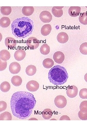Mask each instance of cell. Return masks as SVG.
Segmentation results:
<instances>
[{
  "label": "cell",
  "instance_id": "ac0fdd59",
  "mask_svg": "<svg viewBox=\"0 0 87 131\" xmlns=\"http://www.w3.org/2000/svg\"><path fill=\"white\" fill-rule=\"evenodd\" d=\"M10 57L9 52L7 50L3 49L0 52V59L2 61H7Z\"/></svg>",
  "mask_w": 87,
  "mask_h": 131
},
{
  "label": "cell",
  "instance_id": "7a4b0ae2",
  "mask_svg": "<svg viewBox=\"0 0 87 131\" xmlns=\"http://www.w3.org/2000/svg\"><path fill=\"white\" fill-rule=\"evenodd\" d=\"M11 28L15 37L18 39L24 38L32 33L34 23L32 20L27 17L18 18L13 22Z\"/></svg>",
  "mask_w": 87,
  "mask_h": 131
},
{
  "label": "cell",
  "instance_id": "52a82bcc",
  "mask_svg": "<svg viewBox=\"0 0 87 131\" xmlns=\"http://www.w3.org/2000/svg\"><path fill=\"white\" fill-rule=\"evenodd\" d=\"M78 92V89L76 86L72 85L67 87L66 93L69 97L71 98L75 97L77 95Z\"/></svg>",
  "mask_w": 87,
  "mask_h": 131
},
{
  "label": "cell",
  "instance_id": "9c48e42d",
  "mask_svg": "<svg viewBox=\"0 0 87 131\" xmlns=\"http://www.w3.org/2000/svg\"><path fill=\"white\" fill-rule=\"evenodd\" d=\"M9 70L10 73L13 74L18 73L20 71L21 66L17 62H14L11 63L9 66Z\"/></svg>",
  "mask_w": 87,
  "mask_h": 131
},
{
  "label": "cell",
  "instance_id": "e0dca14e",
  "mask_svg": "<svg viewBox=\"0 0 87 131\" xmlns=\"http://www.w3.org/2000/svg\"><path fill=\"white\" fill-rule=\"evenodd\" d=\"M51 29V26L50 24L45 25L41 28V33L44 36H47L50 33Z\"/></svg>",
  "mask_w": 87,
  "mask_h": 131
},
{
  "label": "cell",
  "instance_id": "ba28073f",
  "mask_svg": "<svg viewBox=\"0 0 87 131\" xmlns=\"http://www.w3.org/2000/svg\"><path fill=\"white\" fill-rule=\"evenodd\" d=\"M26 87L29 91L35 92L39 88V84L36 81L31 80L28 82L26 84Z\"/></svg>",
  "mask_w": 87,
  "mask_h": 131
},
{
  "label": "cell",
  "instance_id": "f546056e",
  "mask_svg": "<svg viewBox=\"0 0 87 131\" xmlns=\"http://www.w3.org/2000/svg\"><path fill=\"white\" fill-rule=\"evenodd\" d=\"M80 111L83 112H87V101H84L81 102L79 106Z\"/></svg>",
  "mask_w": 87,
  "mask_h": 131
},
{
  "label": "cell",
  "instance_id": "603a6c76",
  "mask_svg": "<svg viewBox=\"0 0 87 131\" xmlns=\"http://www.w3.org/2000/svg\"><path fill=\"white\" fill-rule=\"evenodd\" d=\"M54 65L53 60L49 58H47L44 60L43 62V65L45 68H49L52 67Z\"/></svg>",
  "mask_w": 87,
  "mask_h": 131
},
{
  "label": "cell",
  "instance_id": "8992f818",
  "mask_svg": "<svg viewBox=\"0 0 87 131\" xmlns=\"http://www.w3.org/2000/svg\"><path fill=\"white\" fill-rule=\"evenodd\" d=\"M39 18L41 21L45 23L50 22L52 20V16L50 13L47 11H43L41 12Z\"/></svg>",
  "mask_w": 87,
  "mask_h": 131
},
{
  "label": "cell",
  "instance_id": "d6986e66",
  "mask_svg": "<svg viewBox=\"0 0 87 131\" xmlns=\"http://www.w3.org/2000/svg\"><path fill=\"white\" fill-rule=\"evenodd\" d=\"M11 23L10 19L7 17H3L0 20V26L3 28L8 27Z\"/></svg>",
  "mask_w": 87,
  "mask_h": 131
},
{
  "label": "cell",
  "instance_id": "e575fe53",
  "mask_svg": "<svg viewBox=\"0 0 87 131\" xmlns=\"http://www.w3.org/2000/svg\"><path fill=\"white\" fill-rule=\"evenodd\" d=\"M60 120H70V119L69 117L66 115H64L61 116L59 119Z\"/></svg>",
  "mask_w": 87,
  "mask_h": 131
},
{
  "label": "cell",
  "instance_id": "cb8c5ba5",
  "mask_svg": "<svg viewBox=\"0 0 87 131\" xmlns=\"http://www.w3.org/2000/svg\"><path fill=\"white\" fill-rule=\"evenodd\" d=\"M12 119L11 114L8 112L5 111L0 115V120H11Z\"/></svg>",
  "mask_w": 87,
  "mask_h": 131
},
{
  "label": "cell",
  "instance_id": "836d02e7",
  "mask_svg": "<svg viewBox=\"0 0 87 131\" xmlns=\"http://www.w3.org/2000/svg\"><path fill=\"white\" fill-rule=\"evenodd\" d=\"M0 71H1L5 69L7 66V61H4L0 60Z\"/></svg>",
  "mask_w": 87,
  "mask_h": 131
},
{
  "label": "cell",
  "instance_id": "d4e9b609",
  "mask_svg": "<svg viewBox=\"0 0 87 131\" xmlns=\"http://www.w3.org/2000/svg\"><path fill=\"white\" fill-rule=\"evenodd\" d=\"M9 83L7 81L2 82L0 85V89L3 92H6L8 91L10 89Z\"/></svg>",
  "mask_w": 87,
  "mask_h": 131
},
{
  "label": "cell",
  "instance_id": "277c9868",
  "mask_svg": "<svg viewBox=\"0 0 87 131\" xmlns=\"http://www.w3.org/2000/svg\"><path fill=\"white\" fill-rule=\"evenodd\" d=\"M54 102L55 106L57 107L62 108L66 106L67 103V100L64 96L58 95L55 98Z\"/></svg>",
  "mask_w": 87,
  "mask_h": 131
},
{
  "label": "cell",
  "instance_id": "4316f807",
  "mask_svg": "<svg viewBox=\"0 0 87 131\" xmlns=\"http://www.w3.org/2000/svg\"><path fill=\"white\" fill-rule=\"evenodd\" d=\"M1 14L4 16L9 15L12 11V8L10 6H2L0 8Z\"/></svg>",
  "mask_w": 87,
  "mask_h": 131
},
{
  "label": "cell",
  "instance_id": "d6a6232c",
  "mask_svg": "<svg viewBox=\"0 0 87 131\" xmlns=\"http://www.w3.org/2000/svg\"><path fill=\"white\" fill-rule=\"evenodd\" d=\"M7 107V104L4 101H0V112L6 110Z\"/></svg>",
  "mask_w": 87,
  "mask_h": 131
},
{
  "label": "cell",
  "instance_id": "f1b7e54d",
  "mask_svg": "<svg viewBox=\"0 0 87 131\" xmlns=\"http://www.w3.org/2000/svg\"><path fill=\"white\" fill-rule=\"evenodd\" d=\"M79 50L81 53L84 55H87V42L82 43L80 46Z\"/></svg>",
  "mask_w": 87,
  "mask_h": 131
},
{
  "label": "cell",
  "instance_id": "5b68a950",
  "mask_svg": "<svg viewBox=\"0 0 87 131\" xmlns=\"http://www.w3.org/2000/svg\"><path fill=\"white\" fill-rule=\"evenodd\" d=\"M39 41L36 38L31 37L27 40L26 45L30 49H35L39 46Z\"/></svg>",
  "mask_w": 87,
  "mask_h": 131
},
{
  "label": "cell",
  "instance_id": "30bf717a",
  "mask_svg": "<svg viewBox=\"0 0 87 131\" xmlns=\"http://www.w3.org/2000/svg\"><path fill=\"white\" fill-rule=\"evenodd\" d=\"M26 55L25 51L23 49H20L15 51L14 54V57L15 60L18 61L22 60Z\"/></svg>",
  "mask_w": 87,
  "mask_h": 131
},
{
  "label": "cell",
  "instance_id": "83f0119b",
  "mask_svg": "<svg viewBox=\"0 0 87 131\" xmlns=\"http://www.w3.org/2000/svg\"><path fill=\"white\" fill-rule=\"evenodd\" d=\"M79 22L81 24L84 25H87V12L82 13L79 17Z\"/></svg>",
  "mask_w": 87,
  "mask_h": 131
},
{
  "label": "cell",
  "instance_id": "7402d4cb",
  "mask_svg": "<svg viewBox=\"0 0 87 131\" xmlns=\"http://www.w3.org/2000/svg\"><path fill=\"white\" fill-rule=\"evenodd\" d=\"M52 114V111L49 108L45 109L42 112V115L44 119L46 120L49 119L51 118Z\"/></svg>",
  "mask_w": 87,
  "mask_h": 131
},
{
  "label": "cell",
  "instance_id": "4fadbf2b",
  "mask_svg": "<svg viewBox=\"0 0 87 131\" xmlns=\"http://www.w3.org/2000/svg\"><path fill=\"white\" fill-rule=\"evenodd\" d=\"M5 44L8 49H11L14 48L15 47L16 44V41L13 38L8 37L5 39Z\"/></svg>",
  "mask_w": 87,
  "mask_h": 131
},
{
  "label": "cell",
  "instance_id": "ffe728a7",
  "mask_svg": "<svg viewBox=\"0 0 87 131\" xmlns=\"http://www.w3.org/2000/svg\"><path fill=\"white\" fill-rule=\"evenodd\" d=\"M36 71V66L32 65L28 66L25 70L26 74L29 76H32L34 75Z\"/></svg>",
  "mask_w": 87,
  "mask_h": 131
},
{
  "label": "cell",
  "instance_id": "7c38bea8",
  "mask_svg": "<svg viewBox=\"0 0 87 131\" xmlns=\"http://www.w3.org/2000/svg\"><path fill=\"white\" fill-rule=\"evenodd\" d=\"M81 8L78 6H71L69 8L68 13L69 15L72 17H76L79 15Z\"/></svg>",
  "mask_w": 87,
  "mask_h": 131
},
{
  "label": "cell",
  "instance_id": "5bb4252c",
  "mask_svg": "<svg viewBox=\"0 0 87 131\" xmlns=\"http://www.w3.org/2000/svg\"><path fill=\"white\" fill-rule=\"evenodd\" d=\"M57 38L59 42L61 43H64L68 41L69 37L68 34L66 33L62 32L58 34Z\"/></svg>",
  "mask_w": 87,
  "mask_h": 131
},
{
  "label": "cell",
  "instance_id": "1f68e13d",
  "mask_svg": "<svg viewBox=\"0 0 87 131\" xmlns=\"http://www.w3.org/2000/svg\"><path fill=\"white\" fill-rule=\"evenodd\" d=\"M78 115L79 118L81 120H87V112H83L80 111L78 112Z\"/></svg>",
  "mask_w": 87,
  "mask_h": 131
},
{
  "label": "cell",
  "instance_id": "9a60e30c",
  "mask_svg": "<svg viewBox=\"0 0 87 131\" xmlns=\"http://www.w3.org/2000/svg\"><path fill=\"white\" fill-rule=\"evenodd\" d=\"M64 6H54L51 9V11L53 15L56 17H59L63 15L62 8Z\"/></svg>",
  "mask_w": 87,
  "mask_h": 131
},
{
  "label": "cell",
  "instance_id": "d590c367",
  "mask_svg": "<svg viewBox=\"0 0 87 131\" xmlns=\"http://www.w3.org/2000/svg\"><path fill=\"white\" fill-rule=\"evenodd\" d=\"M84 79L85 81L87 82V73L85 74L84 76Z\"/></svg>",
  "mask_w": 87,
  "mask_h": 131
},
{
  "label": "cell",
  "instance_id": "8fae6325",
  "mask_svg": "<svg viewBox=\"0 0 87 131\" xmlns=\"http://www.w3.org/2000/svg\"><path fill=\"white\" fill-rule=\"evenodd\" d=\"M53 58L55 62L58 64H60L64 61L65 59V56L62 52L57 51L54 53Z\"/></svg>",
  "mask_w": 87,
  "mask_h": 131
},
{
  "label": "cell",
  "instance_id": "44dd1931",
  "mask_svg": "<svg viewBox=\"0 0 87 131\" xmlns=\"http://www.w3.org/2000/svg\"><path fill=\"white\" fill-rule=\"evenodd\" d=\"M12 84L15 86H19L22 84V80L21 77L19 76H13L11 79Z\"/></svg>",
  "mask_w": 87,
  "mask_h": 131
},
{
  "label": "cell",
  "instance_id": "4dcf8cb0",
  "mask_svg": "<svg viewBox=\"0 0 87 131\" xmlns=\"http://www.w3.org/2000/svg\"><path fill=\"white\" fill-rule=\"evenodd\" d=\"M79 95L83 99H87V89L83 88L80 90Z\"/></svg>",
  "mask_w": 87,
  "mask_h": 131
},
{
  "label": "cell",
  "instance_id": "3957f363",
  "mask_svg": "<svg viewBox=\"0 0 87 131\" xmlns=\"http://www.w3.org/2000/svg\"><path fill=\"white\" fill-rule=\"evenodd\" d=\"M68 78L65 68L59 65L55 66L49 70L48 78L50 82L55 85H62L65 83Z\"/></svg>",
  "mask_w": 87,
  "mask_h": 131
},
{
  "label": "cell",
  "instance_id": "2e32d148",
  "mask_svg": "<svg viewBox=\"0 0 87 131\" xmlns=\"http://www.w3.org/2000/svg\"><path fill=\"white\" fill-rule=\"evenodd\" d=\"M34 10V8L33 7L24 6L22 8V12L24 15L29 16L33 14Z\"/></svg>",
  "mask_w": 87,
  "mask_h": 131
},
{
  "label": "cell",
  "instance_id": "6da1fadb",
  "mask_svg": "<svg viewBox=\"0 0 87 131\" xmlns=\"http://www.w3.org/2000/svg\"><path fill=\"white\" fill-rule=\"evenodd\" d=\"M36 101L34 95L26 91H19L12 96L11 107L13 115L20 119H24L31 115Z\"/></svg>",
  "mask_w": 87,
  "mask_h": 131
},
{
  "label": "cell",
  "instance_id": "484cf974",
  "mask_svg": "<svg viewBox=\"0 0 87 131\" xmlns=\"http://www.w3.org/2000/svg\"><path fill=\"white\" fill-rule=\"evenodd\" d=\"M40 50L42 54L47 55L49 54L50 52V47L47 44L45 43L41 46Z\"/></svg>",
  "mask_w": 87,
  "mask_h": 131
}]
</instances>
